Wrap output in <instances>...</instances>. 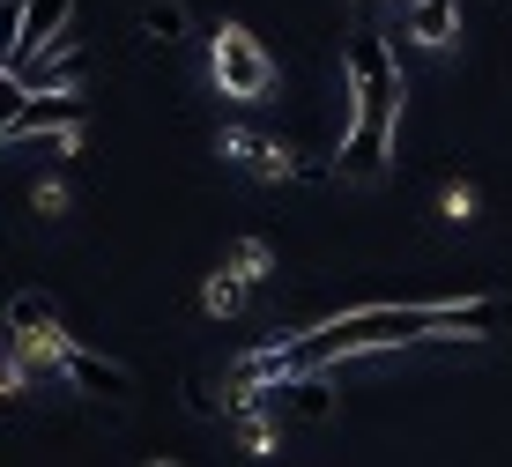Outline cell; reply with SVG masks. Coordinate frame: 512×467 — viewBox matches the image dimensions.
<instances>
[{"label": "cell", "instance_id": "1", "mask_svg": "<svg viewBox=\"0 0 512 467\" xmlns=\"http://www.w3.org/2000/svg\"><path fill=\"white\" fill-rule=\"evenodd\" d=\"M342 89H349V104H342V134L357 127V119H386V127H401V60H394V45L379 38V30H357L342 52Z\"/></svg>", "mask_w": 512, "mask_h": 467}, {"label": "cell", "instance_id": "2", "mask_svg": "<svg viewBox=\"0 0 512 467\" xmlns=\"http://www.w3.org/2000/svg\"><path fill=\"white\" fill-rule=\"evenodd\" d=\"M208 75H216V89L231 104H260L282 67H275V52L260 45L245 23H216V30H208Z\"/></svg>", "mask_w": 512, "mask_h": 467}, {"label": "cell", "instance_id": "3", "mask_svg": "<svg viewBox=\"0 0 512 467\" xmlns=\"http://www.w3.org/2000/svg\"><path fill=\"white\" fill-rule=\"evenodd\" d=\"M223 164H238L245 178H268V186H282V178H327L334 171V164H305L290 141H275L260 127H231V134H223Z\"/></svg>", "mask_w": 512, "mask_h": 467}, {"label": "cell", "instance_id": "4", "mask_svg": "<svg viewBox=\"0 0 512 467\" xmlns=\"http://www.w3.org/2000/svg\"><path fill=\"white\" fill-rule=\"evenodd\" d=\"M90 104L82 97H23L15 119L0 127V149H30V141H52V134H82Z\"/></svg>", "mask_w": 512, "mask_h": 467}, {"label": "cell", "instance_id": "5", "mask_svg": "<svg viewBox=\"0 0 512 467\" xmlns=\"http://www.w3.org/2000/svg\"><path fill=\"white\" fill-rule=\"evenodd\" d=\"M394 141H401V127L357 119V127L342 134V149H334V178H349V186H379L386 164H394Z\"/></svg>", "mask_w": 512, "mask_h": 467}, {"label": "cell", "instance_id": "6", "mask_svg": "<svg viewBox=\"0 0 512 467\" xmlns=\"http://www.w3.org/2000/svg\"><path fill=\"white\" fill-rule=\"evenodd\" d=\"M60 379L75 386V393H90V401H127V393H134V371L112 364V356H97V349H82V341H67Z\"/></svg>", "mask_w": 512, "mask_h": 467}, {"label": "cell", "instance_id": "7", "mask_svg": "<svg viewBox=\"0 0 512 467\" xmlns=\"http://www.w3.org/2000/svg\"><path fill=\"white\" fill-rule=\"evenodd\" d=\"M60 45H75V0H23V60H45Z\"/></svg>", "mask_w": 512, "mask_h": 467}, {"label": "cell", "instance_id": "8", "mask_svg": "<svg viewBox=\"0 0 512 467\" xmlns=\"http://www.w3.org/2000/svg\"><path fill=\"white\" fill-rule=\"evenodd\" d=\"M401 38L423 52H446L461 38V0H401Z\"/></svg>", "mask_w": 512, "mask_h": 467}, {"label": "cell", "instance_id": "9", "mask_svg": "<svg viewBox=\"0 0 512 467\" xmlns=\"http://www.w3.org/2000/svg\"><path fill=\"white\" fill-rule=\"evenodd\" d=\"M282 416H297V423H327V416H334V386H327V371H290V379H282Z\"/></svg>", "mask_w": 512, "mask_h": 467}, {"label": "cell", "instance_id": "10", "mask_svg": "<svg viewBox=\"0 0 512 467\" xmlns=\"http://www.w3.org/2000/svg\"><path fill=\"white\" fill-rule=\"evenodd\" d=\"M8 334L23 341V334H60V304H52L45 290H23L8 304Z\"/></svg>", "mask_w": 512, "mask_h": 467}, {"label": "cell", "instance_id": "11", "mask_svg": "<svg viewBox=\"0 0 512 467\" xmlns=\"http://www.w3.org/2000/svg\"><path fill=\"white\" fill-rule=\"evenodd\" d=\"M186 23H193L186 0H141V38H149V45H179Z\"/></svg>", "mask_w": 512, "mask_h": 467}, {"label": "cell", "instance_id": "12", "mask_svg": "<svg viewBox=\"0 0 512 467\" xmlns=\"http://www.w3.org/2000/svg\"><path fill=\"white\" fill-rule=\"evenodd\" d=\"M201 304H208V319H238L245 304H253V282L231 275V267H216V275H208V290H201Z\"/></svg>", "mask_w": 512, "mask_h": 467}, {"label": "cell", "instance_id": "13", "mask_svg": "<svg viewBox=\"0 0 512 467\" xmlns=\"http://www.w3.org/2000/svg\"><path fill=\"white\" fill-rule=\"evenodd\" d=\"M223 267H231V275H245V282L260 290V282L275 275V245H268V238H238L231 253H223Z\"/></svg>", "mask_w": 512, "mask_h": 467}, {"label": "cell", "instance_id": "14", "mask_svg": "<svg viewBox=\"0 0 512 467\" xmlns=\"http://www.w3.org/2000/svg\"><path fill=\"white\" fill-rule=\"evenodd\" d=\"M438 208H446V223H475V186L468 178H446V186H438Z\"/></svg>", "mask_w": 512, "mask_h": 467}, {"label": "cell", "instance_id": "15", "mask_svg": "<svg viewBox=\"0 0 512 467\" xmlns=\"http://www.w3.org/2000/svg\"><path fill=\"white\" fill-rule=\"evenodd\" d=\"M30 201H38V208H52V215H60V208H67V186H60V178H38V193H30Z\"/></svg>", "mask_w": 512, "mask_h": 467}, {"label": "cell", "instance_id": "16", "mask_svg": "<svg viewBox=\"0 0 512 467\" xmlns=\"http://www.w3.org/2000/svg\"><path fill=\"white\" fill-rule=\"evenodd\" d=\"M186 408H193V416H216V393H208L201 379H193V386H186Z\"/></svg>", "mask_w": 512, "mask_h": 467}, {"label": "cell", "instance_id": "17", "mask_svg": "<svg viewBox=\"0 0 512 467\" xmlns=\"http://www.w3.org/2000/svg\"><path fill=\"white\" fill-rule=\"evenodd\" d=\"M149 467H179V460H149Z\"/></svg>", "mask_w": 512, "mask_h": 467}]
</instances>
